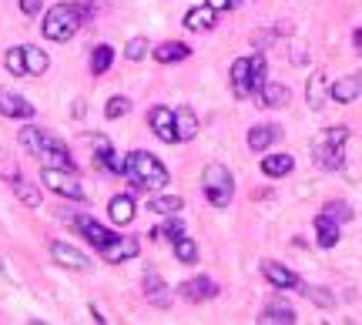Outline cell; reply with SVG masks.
Returning <instances> with one entry per match:
<instances>
[{
  "label": "cell",
  "instance_id": "cell-1",
  "mask_svg": "<svg viewBox=\"0 0 362 325\" xmlns=\"http://www.w3.org/2000/svg\"><path fill=\"white\" fill-rule=\"evenodd\" d=\"M91 14H94V7H91L87 0H84V3H54L51 10L44 14V37L64 44V41H71V37L78 34L81 24H84Z\"/></svg>",
  "mask_w": 362,
  "mask_h": 325
},
{
  "label": "cell",
  "instance_id": "cell-2",
  "mask_svg": "<svg viewBox=\"0 0 362 325\" xmlns=\"http://www.w3.org/2000/svg\"><path fill=\"white\" fill-rule=\"evenodd\" d=\"M125 175H128L131 188L134 191H161V188H168V168L158 161L151 151H131L128 158H125Z\"/></svg>",
  "mask_w": 362,
  "mask_h": 325
},
{
  "label": "cell",
  "instance_id": "cell-3",
  "mask_svg": "<svg viewBox=\"0 0 362 325\" xmlns=\"http://www.w3.org/2000/svg\"><path fill=\"white\" fill-rule=\"evenodd\" d=\"M202 191L215 208H228L235 198V178L225 165H208L202 175Z\"/></svg>",
  "mask_w": 362,
  "mask_h": 325
},
{
  "label": "cell",
  "instance_id": "cell-4",
  "mask_svg": "<svg viewBox=\"0 0 362 325\" xmlns=\"http://www.w3.org/2000/svg\"><path fill=\"white\" fill-rule=\"evenodd\" d=\"M41 181L51 188L54 195H64V198L84 201V188L78 181V171H64V168H44L41 171Z\"/></svg>",
  "mask_w": 362,
  "mask_h": 325
},
{
  "label": "cell",
  "instance_id": "cell-5",
  "mask_svg": "<svg viewBox=\"0 0 362 325\" xmlns=\"http://www.w3.org/2000/svg\"><path fill=\"white\" fill-rule=\"evenodd\" d=\"M21 145H24L34 158H41L44 151H51V148H64V141L61 138H54L51 131H44V127H21Z\"/></svg>",
  "mask_w": 362,
  "mask_h": 325
},
{
  "label": "cell",
  "instance_id": "cell-6",
  "mask_svg": "<svg viewBox=\"0 0 362 325\" xmlns=\"http://www.w3.org/2000/svg\"><path fill=\"white\" fill-rule=\"evenodd\" d=\"M51 258L57 262V265L71 269V272H91V258H87L81 249L67 245V242H51Z\"/></svg>",
  "mask_w": 362,
  "mask_h": 325
},
{
  "label": "cell",
  "instance_id": "cell-7",
  "mask_svg": "<svg viewBox=\"0 0 362 325\" xmlns=\"http://www.w3.org/2000/svg\"><path fill=\"white\" fill-rule=\"evenodd\" d=\"M148 125H151V131H155L164 145H175V141H178V131H175V111H171V107H164V104L151 107Z\"/></svg>",
  "mask_w": 362,
  "mask_h": 325
},
{
  "label": "cell",
  "instance_id": "cell-8",
  "mask_svg": "<svg viewBox=\"0 0 362 325\" xmlns=\"http://www.w3.org/2000/svg\"><path fill=\"white\" fill-rule=\"evenodd\" d=\"M141 251V245H138V238H131V235H118L114 242H107L101 249V258L104 262H111V265H118V262H128V258H134Z\"/></svg>",
  "mask_w": 362,
  "mask_h": 325
},
{
  "label": "cell",
  "instance_id": "cell-9",
  "mask_svg": "<svg viewBox=\"0 0 362 325\" xmlns=\"http://www.w3.org/2000/svg\"><path fill=\"white\" fill-rule=\"evenodd\" d=\"M262 275L268 278V285H275V289H302V278L295 275L292 269H285V265H279V262H272V258L262 262Z\"/></svg>",
  "mask_w": 362,
  "mask_h": 325
},
{
  "label": "cell",
  "instance_id": "cell-10",
  "mask_svg": "<svg viewBox=\"0 0 362 325\" xmlns=\"http://www.w3.org/2000/svg\"><path fill=\"white\" fill-rule=\"evenodd\" d=\"M74 228L84 231V238H87L91 245H98V249H104L107 242H114V238H118L114 231H107V228H104L101 222H94L91 215H78V218H74Z\"/></svg>",
  "mask_w": 362,
  "mask_h": 325
},
{
  "label": "cell",
  "instance_id": "cell-11",
  "mask_svg": "<svg viewBox=\"0 0 362 325\" xmlns=\"http://www.w3.org/2000/svg\"><path fill=\"white\" fill-rule=\"evenodd\" d=\"M145 299L151 302L155 308H168V305H171V292H168L164 278L158 275L155 269H148V272H145Z\"/></svg>",
  "mask_w": 362,
  "mask_h": 325
},
{
  "label": "cell",
  "instance_id": "cell-12",
  "mask_svg": "<svg viewBox=\"0 0 362 325\" xmlns=\"http://www.w3.org/2000/svg\"><path fill=\"white\" fill-rule=\"evenodd\" d=\"M0 114L3 118H34V104L7 87H0Z\"/></svg>",
  "mask_w": 362,
  "mask_h": 325
},
{
  "label": "cell",
  "instance_id": "cell-13",
  "mask_svg": "<svg viewBox=\"0 0 362 325\" xmlns=\"http://www.w3.org/2000/svg\"><path fill=\"white\" fill-rule=\"evenodd\" d=\"M178 292H181V299L184 302H208V299L218 295V285H215L211 278L198 275V278H191V282H184Z\"/></svg>",
  "mask_w": 362,
  "mask_h": 325
},
{
  "label": "cell",
  "instance_id": "cell-14",
  "mask_svg": "<svg viewBox=\"0 0 362 325\" xmlns=\"http://www.w3.org/2000/svg\"><path fill=\"white\" fill-rule=\"evenodd\" d=\"M359 94H362V77L356 74L339 77L336 84H329V101H336V104H352Z\"/></svg>",
  "mask_w": 362,
  "mask_h": 325
},
{
  "label": "cell",
  "instance_id": "cell-15",
  "mask_svg": "<svg viewBox=\"0 0 362 325\" xmlns=\"http://www.w3.org/2000/svg\"><path fill=\"white\" fill-rule=\"evenodd\" d=\"M345 145H332V141H319L315 145V165L322 168V171H339L342 168V154H345Z\"/></svg>",
  "mask_w": 362,
  "mask_h": 325
},
{
  "label": "cell",
  "instance_id": "cell-16",
  "mask_svg": "<svg viewBox=\"0 0 362 325\" xmlns=\"http://www.w3.org/2000/svg\"><path fill=\"white\" fill-rule=\"evenodd\" d=\"M339 238H342V228H339V222L332 218V215H319L315 218V242L322 245V249H336Z\"/></svg>",
  "mask_w": 362,
  "mask_h": 325
},
{
  "label": "cell",
  "instance_id": "cell-17",
  "mask_svg": "<svg viewBox=\"0 0 362 325\" xmlns=\"http://www.w3.org/2000/svg\"><path fill=\"white\" fill-rule=\"evenodd\" d=\"M248 74H252V57H238V61L232 64L235 98H252V84H248Z\"/></svg>",
  "mask_w": 362,
  "mask_h": 325
},
{
  "label": "cell",
  "instance_id": "cell-18",
  "mask_svg": "<svg viewBox=\"0 0 362 325\" xmlns=\"http://www.w3.org/2000/svg\"><path fill=\"white\" fill-rule=\"evenodd\" d=\"M215 17H218V10L205 3V7H191L181 24L188 27V30H195V34H202V30H211V27H215Z\"/></svg>",
  "mask_w": 362,
  "mask_h": 325
},
{
  "label": "cell",
  "instance_id": "cell-19",
  "mask_svg": "<svg viewBox=\"0 0 362 325\" xmlns=\"http://www.w3.org/2000/svg\"><path fill=\"white\" fill-rule=\"evenodd\" d=\"M279 127L275 125H255L252 131H248V148L255 151V154H262V151H268L275 141H279Z\"/></svg>",
  "mask_w": 362,
  "mask_h": 325
},
{
  "label": "cell",
  "instance_id": "cell-20",
  "mask_svg": "<svg viewBox=\"0 0 362 325\" xmlns=\"http://www.w3.org/2000/svg\"><path fill=\"white\" fill-rule=\"evenodd\" d=\"M107 215L114 225H131L134 222V198L131 195H114L107 201Z\"/></svg>",
  "mask_w": 362,
  "mask_h": 325
},
{
  "label": "cell",
  "instance_id": "cell-21",
  "mask_svg": "<svg viewBox=\"0 0 362 325\" xmlns=\"http://www.w3.org/2000/svg\"><path fill=\"white\" fill-rule=\"evenodd\" d=\"M292 168H295L292 154H265L262 158V175L265 178H285L292 175Z\"/></svg>",
  "mask_w": 362,
  "mask_h": 325
},
{
  "label": "cell",
  "instance_id": "cell-22",
  "mask_svg": "<svg viewBox=\"0 0 362 325\" xmlns=\"http://www.w3.org/2000/svg\"><path fill=\"white\" fill-rule=\"evenodd\" d=\"M306 98H309L312 111H322V107H326V98H329V81H326V74H322V71H315V74L309 77Z\"/></svg>",
  "mask_w": 362,
  "mask_h": 325
},
{
  "label": "cell",
  "instance_id": "cell-23",
  "mask_svg": "<svg viewBox=\"0 0 362 325\" xmlns=\"http://www.w3.org/2000/svg\"><path fill=\"white\" fill-rule=\"evenodd\" d=\"M288 98H292V91L279 81H265V87L259 91V104H265V107H285Z\"/></svg>",
  "mask_w": 362,
  "mask_h": 325
},
{
  "label": "cell",
  "instance_id": "cell-24",
  "mask_svg": "<svg viewBox=\"0 0 362 325\" xmlns=\"http://www.w3.org/2000/svg\"><path fill=\"white\" fill-rule=\"evenodd\" d=\"M188 54H191V48L181 44V41H164V44H158L151 50V57H155L158 64H175V61H184Z\"/></svg>",
  "mask_w": 362,
  "mask_h": 325
},
{
  "label": "cell",
  "instance_id": "cell-25",
  "mask_svg": "<svg viewBox=\"0 0 362 325\" xmlns=\"http://www.w3.org/2000/svg\"><path fill=\"white\" fill-rule=\"evenodd\" d=\"M175 131H178V141H191L198 134V114L188 104L175 111Z\"/></svg>",
  "mask_w": 362,
  "mask_h": 325
},
{
  "label": "cell",
  "instance_id": "cell-26",
  "mask_svg": "<svg viewBox=\"0 0 362 325\" xmlns=\"http://www.w3.org/2000/svg\"><path fill=\"white\" fill-rule=\"evenodd\" d=\"M295 319H299L295 308L285 305V302H272V305H265V312L259 315V322H285V325H292Z\"/></svg>",
  "mask_w": 362,
  "mask_h": 325
},
{
  "label": "cell",
  "instance_id": "cell-27",
  "mask_svg": "<svg viewBox=\"0 0 362 325\" xmlns=\"http://www.w3.org/2000/svg\"><path fill=\"white\" fill-rule=\"evenodd\" d=\"M10 188H14V195L24 201L27 208H41V188H37L34 181H24V178H17V181H10Z\"/></svg>",
  "mask_w": 362,
  "mask_h": 325
},
{
  "label": "cell",
  "instance_id": "cell-28",
  "mask_svg": "<svg viewBox=\"0 0 362 325\" xmlns=\"http://www.w3.org/2000/svg\"><path fill=\"white\" fill-rule=\"evenodd\" d=\"M24 61H27V74H30V77L44 74V71L51 67V57H47L41 48H30V44L24 48Z\"/></svg>",
  "mask_w": 362,
  "mask_h": 325
},
{
  "label": "cell",
  "instance_id": "cell-29",
  "mask_svg": "<svg viewBox=\"0 0 362 325\" xmlns=\"http://www.w3.org/2000/svg\"><path fill=\"white\" fill-rule=\"evenodd\" d=\"M114 64V48L111 44H98L91 54V74H107V67Z\"/></svg>",
  "mask_w": 362,
  "mask_h": 325
},
{
  "label": "cell",
  "instance_id": "cell-30",
  "mask_svg": "<svg viewBox=\"0 0 362 325\" xmlns=\"http://www.w3.org/2000/svg\"><path fill=\"white\" fill-rule=\"evenodd\" d=\"M171 249H175V258H178L181 265H195V258H198V245L188 238V235H181L171 242Z\"/></svg>",
  "mask_w": 362,
  "mask_h": 325
},
{
  "label": "cell",
  "instance_id": "cell-31",
  "mask_svg": "<svg viewBox=\"0 0 362 325\" xmlns=\"http://www.w3.org/2000/svg\"><path fill=\"white\" fill-rule=\"evenodd\" d=\"M148 208H151L155 215H178L181 208H184V201L175 198V195H158V198L148 201Z\"/></svg>",
  "mask_w": 362,
  "mask_h": 325
},
{
  "label": "cell",
  "instance_id": "cell-32",
  "mask_svg": "<svg viewBox=\"0 0 362 325\" xmlns=\"http://www.w3.org/2000/svg\"><path fill=\"white\" fill-rule=\"evenodd\" d=\"M299 292H302L309 302H315L319 308H332V305H336V295H332L329 289H322V285H302Z\"/></svg>",
  "mask_w": 362,
  "mask_h": 325
},
{
  "label": "cell",
  "instance_id": "cell-33",
  "mask_svg": "<svg viewBox=\"0 0 362 325\" xmlns=\"http://www.w3.org/2000/svg\"><path fill=\"white\" fill-rule=\"evenodd\" d=\"M268 67H265V57L262 54H255L252 57V74H248V84H252V98H259V91L265 87V81H268Z\"/></svg>",
  "mask_w": 362,
  "mask_h": 325
},
{
  "label": "cell",
  "instance_id": "cell-34",
  "mask_svg": "<svg viewBox=\"0 0 362 325\" xmlns=\"http://www.w3.org/2000/svg\"><path fill=\"white\" fill-rule=\"evenodd\" d=\"M3 64H7V71L17 77H27V61H24V48H10L3 54Z\"/></svg>",
  "mask_w": 362,
  "mask_h": 325
},
{
  "label": "cell",
  "instance_id": "cell-35",
  "mask_svg": "<svg viewBox=\"0 0 362 325\" xmlns=\"http://www.w3.org/2000/svg\"><path fill=\"white\" fill-rule=\"evenodd\" d=\"M184 235V225H181L178 215H171L164 225H158L155 231H151V238H168V242H175V238H181Z\"/></svg>",
  "mask_w": 362,
  "mask_h": 325
},
{
  "label": "cell",
  "instance_id": "cell-36",
  "mask_svg": "<svg viewBox=\"0 0 362 325\" xmlns=\"http://www.w3.org/2000/svg\"><path fill=\"white\" fill-rule=\"evenodd\" d=\"M128 111H131V101L125 98V94H114V98L104 104V118H107V121H118V118H125Z\"/></svg>",
  "mask_w": 362,
  "mask_h": 325
},
{
  "label": "cell",
  "instance_id": "cell-37",
  "mask_svg": "<svg viewBox=\"0 0 362 325\" xmlns=\"http://www.w3.org/2000/svg\"><path fill=\"white\" fill-rule=\"evenodd\" d=\"M0 178H3V181H17V178H21V168H17V161H14L7 151H0Z\"/></svg>",
  "mask_w": 362,
  "mask_h": 325
},
{
  "label": "cell",
  "instance_id": "cell-38",
  "mask_svg": "<svg viewBox=\"0 0 362 325\" xmlns=\"http://www.w3.org/2000/svg\"><path fill=\"white\" fill-rule=\"evenodd\" d=\"M148 48H151V44H148L145 37H134V41H128V48H125V57H128V61H145V57H148Z\"/></svg>",
  "mask_w": 362,
  "mask_h": 325
},
{
  "label": "cell",
  "instance_id": "cell-39",
  "mask_svg": "<svg viewBox=\"0 0 362 325\" xmlns=\"http://www.w3.org/2000/svg\"><path fill=\"white\" fill-rule=\"evenodd\" d=\"M275 37H279V27H268V30H255V34H252V48L259 50H265L268 48V44H275Z\"/></svg>",
  "mask_w": 362,
  "mask_h": 325
},
{
  "label": "cell",
  "instance_id": "cell-40",
  "mask_svg": "<svg viewBox=\"0 0 362 325\" xmlns=\"http://www.w3.org/2000/svg\"><path fill=\"white\" fill-rule=\"evenodd\" d=\"M322 211H326V215H332L336 222H349V218H352V211H349V205H345V201H329Z\"/></svg>",
  "mask_w": 362,
  "mask_h": 325
},
{
  "label": "cell",
  "instance_id": "cell-41",
  "mask_svg": "<svg viewBox=\"0 0 362 325\" xmlns=\"http://www.w3.org/2000/svg\"><path fill=\"white\" fill-rule=\"evenodd\" d=\"M345 138H349V127H345V125L332 127V131L326 134V141H332V145H345Z\"/></svg>",
  "mask_w": 362,
  "mask_h": 325
},
{
  "label": "cell",
  "instance_id": "cell-42",
  "mask_svg": "<svg viewBox=\"0 0 362 325\" xmlns=\"http://www.w3.org/2000/svg\"><path fill=\"white\" fill-rule=\"evenodd\" d=\"M288 57H292V64H306L309 61V54H306V44H292V50H288Z\"/></svg>",
  "mask_w": 362,
  "mask_h": 325
},
{
  "label": "cell",
  "instance_id": "cell-43",
  "mask_svg": "<svg viewBox=\"0 0 362 325\" xmlns=\"http://www.w3.org/2000/svg\"><path fill=\"white\" fill-rule=\"evenodd\" d=\"M41 3L44 0H21V10H24L27 17H34V14H41Z\"/></svg>",
  "mask_w": 362,
  "mask_h": 325
},
{
  "label": "cell",
  "instance_id": "cell-44",
  "mask_svg": "<svg viewBox=\"0 0 362 325\" xmlns=\"http://www.w3.org/2000/svg\"><path fill=\"white\" fill-rule=\"evenodd\" d=\"M208 7H215V10H235L238 7V0H205Z\"/></svg>",
  "mask_w": 362,
  "mask_h": 325
},
{
  "label": "cell",
  "instance_id": "cell-45",
  "mask_svg": "<svg viewBox=\"0 0 362 325\" xmlns=\"http://www.w3.org/2000/svg\"><path fill=\"white\" fill-rule=\"evenodd\" d=\"M84 111H87V107H84V101H78V104H74V118H84Z\"/></svg>",
  "mask_w": 362,
  "mask_h": 325
},
{
  "label": "cell",
  "instance_id": "cell-46",
  "mask_svg": "<svg viewBox=\"0 0 362 325\" xmlns=\"http://www.w3.org/2000/svg\"><path fill=\"white\" fill-rule=\"evenodd\" d=\"M352 41H356V48H362V30H356V37H352Z\"/></svg>",
  "mask_w": 362,
  "mask_h": 325
}]
</instances>
